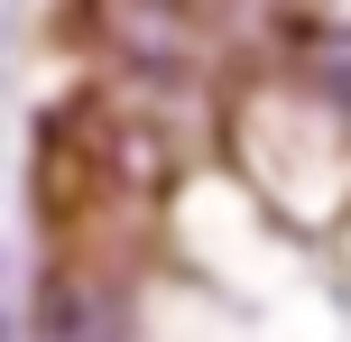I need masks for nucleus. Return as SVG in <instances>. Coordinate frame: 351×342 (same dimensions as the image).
<instances>
[{"instance_id": "obj_1", "label": "nucleus", "mask_w": 351, "mask_h": 342, "mask_svg": "<svg viewBox=\"0 0 351 342\" xmlns=\"http://www.w3.org/2000/svg\"><path fill=\"white\" fill-rule=\"evenodd\" d=\"M37 342H130V306L93 269H47L37 278Z\"/></svg>"}, {"instance_id": "obj_2", "label": "nucleus", "mask_w": 351, "mask_h": 342, "mask_svg": "<svg viewBox=\"0 0 351 342\" xmlns=\"http://www.w3.org/2000/svg\"><path fill=\"white\" fill-rule=\"evenodd\" d=\"M305 74H315V93L351 121V28H315L305 37Z\"/></svg>"}]
</instances>
